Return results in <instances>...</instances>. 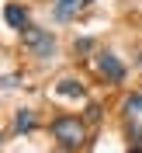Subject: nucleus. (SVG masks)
<instances>
[{"instance_id": "f257e3e1", "label": "nucleus", "mask_w": 142, "mask_h": 153, "mask_svg": "<svg viewBox=\"0 0 142 153\" xmlns=\"http://www.w3.org/2000/svg\"><path fill=\"white\" fill-rule=\"evenodd\" d=\"M49 129H52V139H59L66 150H76V146H83V139H87V125L80 122L76 115H59V118L49 125Z\"/></svg>"}, {"instance_id": "f03ea898", "label": "nucleus", "mask_w": 142, "mask_h": 153, "mask_svg": "<svg viewBox=\"0 0 142 153\" xmlns=\"http://www.w3.org/2000/svg\"><path fill=\"white\" fill-rule=\"evenodd\" d=\"M21 45L28 49L35 59H49L56 52V35L49 28H38V25H28V28L21 31Z\"/></svg>"}, {"instance_id": "7ed1b4c3", "label": "nucleus", "mask_w": 142, "mask_h": 153, "mask_svg": "<svg viewBox=\"0 0 142 153\" xmlns=\"http://www.w3.org/2000/svg\"><path fill=\"white\" fill-rule=\"evenodd\" d=\"M94 63H97V73L104 76L107 84H121L125 80V63L114 56V52H97Z\"/></svg>"}, {"instance_id": "20e7f679", "label": "nucleus", "mask_w": 142, "mask_h": 153, "mask_svg": "<svg viewBox=\"0 0 142 153\" xmlns=\"http://www.w3.org/2000/svg\"><path fill=\"white\" fill-rule=\"evenodd\" d=\"M90 4H94V0H56V4H52V18L56 21H73L76 14L83 7H90Z\"/></svg>"}, {"instance_id": "39448f33", "label": "nucleus", "mask_w": 142, "mask_h": 153, "mask_svg": "<svg viewBox=\"0 0 142 153\" xmlns=\"http://www.w3.org/2000/svg\"><path fill=\"white\" fill-rule=\"evenodd\" d=\"M4 21H7L10 28L24 31V28H28V7H21V4H7V7H4Z\"/></svg>"}, {"instance_id": "423d86ee", "label": "nucleus", "mask_w": 142, "mask_h": 153, "mask_svg": "<svg viewBox=\"0 0 142 153\" xmlns=\"http://www.w3.org/2000/svg\"><path fill=\"white\" fill-rule=\"evenodd\" d=\"M56 94H59V97H69V101H76V97H83V94H87V87L80 84L76 76H63V80L56 84Z\"/></svg>"}, {"instance_id": "0eeeda50", "label": "nucleus", "mask_w": 142, "mask_h": 153, "mask_svg": "<svg viewBox=\"0 0 142 153\" xmlns=\"http://www.w3.org/2000/svg\"><path fill=\"white\" fill-rule=\"evenodd\" d=\"M14 129H18V132H31V129H35V111H31V108H21V111L14 115Z\"/></svg>"}, {"instance_id": "6e6552de", "label": "nucleus", "mask_w": 142, "mask_h": 153, "mask_svg": "<svg viewBox=\"0 0 142 153\" xmlns=\"http://www.w3.org/2000/svg\"><path fill=\"white\" fill-rule=\"evenodd\" d=\"M125 111L128 115H142V91H135V94L125 97Z\"/></svg>"}, {"instance_id": "1a4fd4ad", "label": "nucleus", "mask_w": 142, "mask_h": 153, "mask_svg": "<svg viewBox=\"0 0 142 153\" xmlns=\"http://www.w3.org/2000/svg\"><path fill=\"white\" fill-rule=\"evenodd\" d=\"M21 84V76L18 73H7V76H0V87H4V91H10V87H18Z\"/></svg>"}, {"instance_id": "9d476101", "label": "nucleus", "mask_w": 142, "mask_h": 153, "mask_svg": "<svg viewBox=\"0 0 142 153\" xmlns=\"http://www.w3.org/2000/svg\"><path fill=\"white\" fill-rule=\"evenodd\" d=\"M128 139H135V146L142 143V125H128Z\"/></svg>"}, {"instance_id": "9b49d317", "label": "nucleus", "mask_w": 142, "mask_h": 153, "mask_svg": "<svg viewBox=\"0 0 142 153\" xmlns=\"http://www.w3.org/2000/svg\"><path fill=\"white\" fill-rule=\"evenodd\" d=\"M97 118H101V105H90L87 108V122H97Z\"/></svg>"}, {"instance_id": "f8f14e48", "label": "nucleus", "mask_w": 142, "mask_h": 153, "mask_svg": "<svg viewBox=\"0 0 142 153\" xmlns=\"http://www.w3.org/2000/svg\"><path fill=\"white\" fill-rule=\"evenodd\" d=\"M0 143H4V132H0Z\"/></svg>"}]
</instances>
